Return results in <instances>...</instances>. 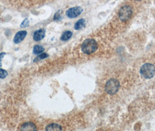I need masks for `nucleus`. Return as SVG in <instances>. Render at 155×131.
<instances>
[{
	"mask_svg": "<svg viewBox=\"0 0 155 131\" xmlns=\"http://www.w3.org/2000/svg\"><path fill=\"white\" fill-rule=\"evenodd\" d=\"M98 48L96 40L93 39H88L84 40L81 46L82 51L85 54H91L94 53Z\"/></svg>",
	"mask_w": 155,
	"mask_h": 131,
	"instance_id": "f257e3e1",
	"label": "nucleus"
},
{
	"mask_svg": "<svg viewBox=\"0 0 155 131\" xmlns=\"http://www.w3.org/2000/svg\"><path fill=\"white\" fill-rule=\"evenodd\" d=\"M82 12L83 9L80 7H75L68 9L66 12V15L69 18H74L78 17Z\"/></svg>",
	"mask_w": 155,
	"mask_h": 131,
	"instance_id": "39448f33",
	"label": "nucleus"
},
{
	"mask_svg": "<svg viewBox=\"0 0 155 131\" xmlns=\"http://www.w3.org/2000/svg\"><path fill=\"white\" fill-rule=\"evenodd\" d=\"M21 131H37V128L34 123L27 122L21 126Z\"/></svg>",
	"mask_w": 155,
	"mask_h": 131,
	"instance_id": "423d86ee",
	"label": "nucleus"
},
{
	"mask_svg": "<svg viewBox=\"0 0 155 131\" xmlns=\"http://www.w3.org/2000/svg\"><path fill=\"white\" fill-rule=\"evenodd\" d=\"M45 51V48L42 46L36 45L34 47L33 50V53L34 54H39L42 53Z\"/></svg>",
	"mask_w": 155,
	"mask_h": 131,
	"instance_id": "f8f14e48",
	"label": "nucleus"
},
{
	"mask_svg": "<svg viewBox=\"0 0 155 131\" xmlns=\"http://www.w3.org/2000/svg\"><path fill=\"white\" fill-rule=\"evenodd\" d=\"M73 36V33L71 31H65L61 36V40L62 41H67L71 38Z\"/></svg>",
	"mask_w": 155,
	"mask_h": 131,
	"instance_id": "9b49d317",
	"label": "nucleus"
},
{
	"mask_svg": "<svg viewBox=\"0 0 155 131\" xmlns=\"http://www.w3.org/2000/svg\"><path fill=\"white\" fill-rule=\"evenodd\" d=\"M8 75V72L1 68H0V78L1 79H4Z\"/></svg>",
	"mask_w": 155,
	"mask_h": 131,
	"instance_id": "4468645a",
	"label": "nucleus"
},
{
	"mask_svg": "<svg viewBox=\"0 0 155 131\" xmlns=\"http://www.w3.org/2000/svg\"><path fill=\"white\" fill-rule=\"evenodd\" d=\"M49 57V55L46 53H41V54H40L39 55H38L35 59L34 60V61L35 62H36V61H39L41 60H43V59H45V58H47Z\"/></svg>",
	"mask_w": 155,
	"mask_h": 131,
	"instance_id": "ddd939ff",
	"label": "nucleus"
},
{
	"mask_svg": "<svg viewBox=\"0 0 155 131\" xmlns=\"http://www.w3.org/2000/svg\"><path fill=\"white\" fill-rule=\"evenodd\" d=\"M133 13L132 7L129 5L122 6L118 11V18L122 22H126L129 20Z\"/></svg>",
	"mask_w": 155,
	"mask_h": 131,
	"instance_id": "f03ea898",
	"label": "nucleus"
},
{
	"mask_svg": "<svg viewBox=\"0 0 155 131\" xmlns=\"http://www.w3.org/2000/svg\"><path fill=\"white\" fill-rule=\"evenodd\" d=\"M46 131H63V128L59 124L53 123L46 127Z\"/></svg>",
	"mask_w": 155,
	"mask_h": 131,
	"instance_id": "1a4fd4ad",
	"label": "nucleus"
},
{
	"mask_svg": "<svg viewBox=\"0 0 155 131\" xmlns=\"http://www.w3.org/2000/svg\"><path fill=\"white\" fill-rule=\"evenodd\" d=\"M120 83L116 79H110L105 86V90L107 93L112 95L116 94L119 90Z\"/></svg>",
	"mask_w": 155,
	"mask_h": 131,
	"instance_id": "20e7f679",
	"label": "nucleus"
},
{
	"mask_svg": "<svg viewBox=\"0 0 155 131\" xmlns=\"http://www.w3.org/2000/svg\"><path fill=\"white\" fill-rule=\"evenodd\" d=\"M27 35V32L25 31H19L17 33L15 37L13 38V42L15 44L20 43L21 41H22L25 37Z\"/></svg>",
	"mask_w": 155,
	"mask_h": 131,
	"instance_id": "0eeeda50",
	"label": "nucleus"
},
{
	"mask_svg": "<svg viewBox=\"0 0 155 131\" xmlns=\"http://www.w3.org/2000/svg\"><path fill=\"white\" fill-rule=\"evenodd\" d=\"M46 31L44 29H40L36 31L33 34V40L36 41H39L43 39L45 36Z\"/></svg>",
	"mask_w": 155,
	"mask_h": 131,
	"instance_id": "6e6552de",
	"label": "nucleus"
},
{
	"mask_svg": "<svg viewBox=\"0 0 155 131\" xmlns=\"http://www.w3.org/2000/svg\"><path fill=\"white\" fill-rule=\"evenodd\" d=\"M140 73L144 78L150 79L155 75V67L151 64H145L140 68Z\"/></svg>",
	"mask_w": 155,
	"mask_h": 131,
	"instance_id": "7ed1b4c3",
	"label": "nucleus"
},
{
	"mask_svg": "<svg viewBox=\"0 0 155 131\" xmlns=\"http://www.w3.org/2000/svg\"><path fill=\"white\" fill-rule=\"evenodd\" d=\"M54 20H59L60 19V11H58L57 13H55V15L54 17Z\"/></svg>",
	"mask_w": 155,
	"mask_h": 131,
	"instance_id": "dca6fc26",
	"label": "nucleus"
},
{
	"mask_svg": "<svg viewBox=\"0 0 155 131\" xmlns=\"http://www.w3.org/2000/svg\"><path fill=\"white\" fill-rule=\"evenodd\" d=\"M29 20L27 18H26L22 22V23L21 24V27L25 28V27H27L28 26H29Z\"/></svg>",
	"mask_w": 155,
	"mask_h": 131,
	"instance_id": "2eb2a0df",
	"label": "nucleus"
},
{
	"mask_svg": "<svg viewBox=\"0 0 155 131\" xmlns=\"http://www.w3.org/2000/svg\"><path fill=\"white\" fill-rule=\"evenodd\" d=\"M86 21L84 19H80L78 20L74 25V29L75 30H80L82 28L85 26Z\"/></svg>",
	"mask_w": 155,
	"mask_h": 131,
	"instance_id": "9d476101",
	"label": "nucleus"
},
{
	"mask_svg": "<svg viewBox=\"0 0 155 131\" xmlns=\"http://www.w3.org/2000/svg\"><path fill=\"white\" fill-rule=\"evenodd\" d=\"M6 54L5 53H0V66H2V60Z\"/></svg>",
	"mask_w": 155,
	"mask_h": 131,
	"instance_id": "f3484780",
	"label": "nucleus"
}]
</instances>
